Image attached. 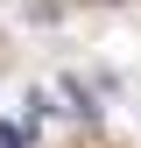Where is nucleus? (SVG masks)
I'll return each mask as SVG.
<instances>
[{
  "instance_id": "nucleus-1",
  "label": "nucleus",
  "mask_w": 141,
  "mask_h": 148,
  "mask_svg": "<svg viewBox=\"0 0 141 148\" xmlns=\"http://www.w3.org/2000/svg\"><path fill=\"white\" fill-rule=\"evenodd\" d=\"M0 148H28V127H14V120H0Z\"/></svg>"
}]
</instances>
